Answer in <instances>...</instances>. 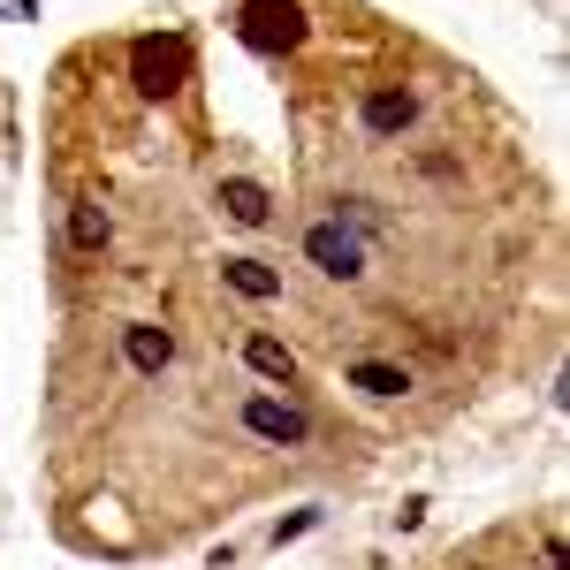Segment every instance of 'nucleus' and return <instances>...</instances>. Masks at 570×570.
<instances>
[{"label":"nucleus","instance_id":"f257e3e1","mask_svg":"<svg viewBox=\"0 0 570 570\" xmlns=\"http://www.w3.org/2000/svg\"><path fill=\"white\" fill-rule=\"evenodd\" d=\"M236 31H244L252 53H297L305 46V8L297 0H244Z\"/></svg>","mask_w":570,"mask_h":570},{"label":"nucleus","instance_id":"f03ea898","mask_svg":"<svg viewBox=\"0 0 570 570\" xmlns=\"http://www.w3.org/2000/svg\"><path fill=\"white\" fill-rule=\"evenodd\" d=\"M183 69H190V39L183 31H160V39H137L130 46V77L145 99H168L183 85Z\"/></svg>","mask_w":570,"mask_h":570},{"label":"nucleus","instance_id":"7ed1b4c3","mask_svg":"<svg viewBox=\"0 0 570 570\" xmlns=\"http://www.w3.org/2000/svg\"><path fill=\"white\" fill-rule=\"evenodd\" d=\"M305 259L327 274V282H357L365 274V244H357L343 220H312L305 228Z\"/></svg>","mask_w":570,"mask_h":570},{"label":"nucleus","instance_id":"20e7f679","mask_svg":"<svg viewBox=\"0 0 570 570\" xmlns=\"http://www.w3.org/2000/svg\"><path fill=\"white\" fill-rule=\"evenodd\" d=\"M244 426L259 441H274V449H305L312 441V419L297 403H282V395H252V403H244Z\"/></svg>","mask_w":570,"mask_h":570},{"label":"nucleus","instance_id":"39448f33","mask_svg":"<svg viewBox=\"0 0 570 570\" xmlns=\"http://www.w3.org/2000/svg\"><path fill=\"white\" fill-rule=\"evenodd\" d=\"M411 122H419V99H411L403 85H381V91H365V130H373V137H403Z\"/></svg>","mask_w":570,"mask_h":570},{"label":"nucleus","instance_id":"423d86ee","mask_svg":"<svg viewBox=\"0 0 570 570\" xmlns=\"http://www.w3.org/2000/svg\"><path fill=\"white\" fill-rule=\"evenodd\" d=\"M220 282L236 289V297H252V305H266V297H282V274L266 259H220Z\"/></svg>","mask_w":570,"mask_h":570},{"label":"nucleus","instance_id":"0eeeda50","mask_svg":"<svg viewBox=\"0 0 570 570\" xmlns=\"http://www.w3.org/2000/svg\"><path fill=\"white\" fill-rule=\"evenodd\" d=\"M220 206H228V220H244V228H259L274 198H266V183H252V176H228V183H220Z\"/></svg>","mask_w":570,"mask_h":570},{"label":"nucleus","instance_id":"6e6552de","mask_svg":"<svg viewBox=\"0 0 570 570\" xmlns=\"http://www.w3.org/2000/svg\"><path fill=\"white\" fill-rule=\"evenodd\" d=\"M122 351H130L137 373H160V365L176 357V335H168V327H130V335H122Z\"/></svg>","mask_w":570,"mask_h":570},{"label":"nucleus","instance_id":"1a4fd4ad","mask_svg":"<svg viewBox=\"0 0 570 570\" xmlns=\"http://www.w3.org/2000/svg\"><path fill=\"white\" fill-rule=\"evenodd\" d=\"M351 389H365V395H381V403H389V395H403L411 381H403V365H381V357H357V365H351Z\"/></svg>","mask_w":570,"mask_h":570},{"label":"nucleus","instance_id":"9d476101","mask_svg":"<svg viewBox=\"0 0 570 570\" xmlns=\"http://www.w3.org/2000/svg\"><path fill=\"white\" fill-rule=\"evenodd\" d=\"M244 357H252V373H266V381H289V373H297L289 343H274V335H252V343H244Z\"/></svg>","mask_w":570,"mask_h":570},{"label":"nucleus","instance_id":"9b49d317","mask_svg":"<svg viewBox=\"0 0 570 570\" xmlns=\"http://www.w3.org/2000/svg\"><path fill=\"white\" fill-rule=\"evenodd\" d=\"M107 236H115V220H107V206H77V214H69V244H77V252H99Z\"/></svg>","mask_w":570,"mask_h":570},{"label":"nucleus","instance_id":"f8f14e48","mask_svg":"<svg viewBox=\"0 0 570 570\" xmlns=\"http://www.w3.org/2000/svg\"><path fill=\"white\" fill-rule=\"evenodd\" d=\"M320 525V510H297V518H282V532H274V540H297V532H312Z\"/></svg>","mask_w":570,"mask_h":570}]
</instances>
